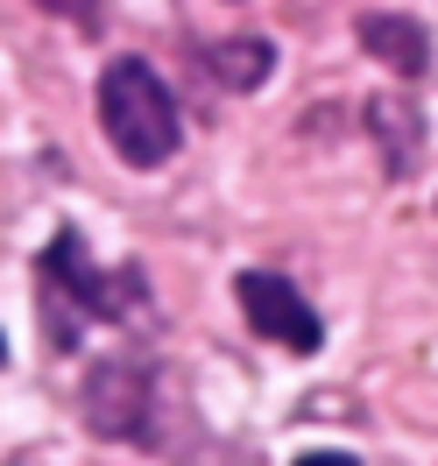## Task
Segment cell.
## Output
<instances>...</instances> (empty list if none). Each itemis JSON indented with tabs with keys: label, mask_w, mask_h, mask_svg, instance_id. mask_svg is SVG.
<instances>
[{
	"label": "cell",
	"mask_w": 438,
	"mask_h": 466,
	"mask_svg": "<svg viewBox=\"0 0 438 466\" xmlns=\"http://www.w3.org/2000/svg\"><path fill=\"white\" fill-rule=\"evenodd\" d=\"M135 268H120V276H99L86 262V240L78 233H57L50 248H43V262H36V311H43V332H50V347L71 353L86 339V325H114L135 311Z\"/></svg>",
	"instance_id": "1"
},
{
	"label": "cell",
	"mask_w": 438,
	"mask_h": 466,
	"mask_svg": "<svg viewBox=\"0 0 438 466\" xmlns=\"http://www.w3.org/2000/svg\"><path fill=\"white\" fill-rule=\"evenodd\" d=\"M99 127H107V142L120 148V163H135V170L170 163L177 142H184V120H177L170 86H163L142 57L107 64V78H99Z\"/></svg>",
	"instance_id": "2"
},
{
	"label": "cell",
	"mask_w": 438,
	"mask_h": 466,
	"mask_svg": "<svg viewBox=\"0 0 438 466\" xmlns=\"http://www.w3.org/2000/svg\"><path fill=\"white\" fill-rule=\"evenodd\" d=\"M234 290H240V311H248V325L262 332L269 347H290V353H319V347H325V319L304 304V290H290V283H283V276L248 268Z\"/></svg>",
	"instance_id": "3"
},
{
	"label": "cell",
	"mask_w": 438,
	"mask_h": 466,
	"mask_svg": "<svg viewBox=\"0 0 438 466\" xmlns=\"http://www.w3.org/2000/svg\"><path fill=\"white\" fill-rule=\"evenodd\" d=\"M86 424L99 438H142L148 424V375L135 360H99L86 381Z\"/></svg>",
	"instance_id": "4"
},
{
	"label": "cell",
	"mask_w": 438,
	"mask_h": 466,
	"mask_svg": "<svg viewBox=\"0 0 438 466\" xmlns=\"http://www.w3.org/2000/svg\"><path fill=\"white\" fill-rule=\"evenodd\" d=\"M361 43H368L389 71H403V78H417V71L432 64V35L417 29V22H403V15H368V22H361Z\"/></svg>",
	"instance_id": "5"
},
{
	"label": "cell",
	"mask_w": 438,
	"mask_h": 466,
	"mask_svg": "<svg viewBox=\"0 0 438 466\" xmlns=\"http://www.w3.org/2000/svg\"><path fill=\"white\" fill-rule=\"evenodd\" d=\"M205 71H212V78H219L227 92H255L269 71H276V50H269L262 35H234V43H212Z\"/></svg>",
	"instance_id": "6"
},
{
	"label": "cell",
	"mask_w": 438,
	"mask_h": 466,
	"mask_svg": "<svg viewBox=\"0 0 438 466\" xmlns=\"http://www.w3.org/2000/svg\"><path fill=\"white\" fill-rule=\"evenodd\" d=\"M43 7H64L78 29H99V0H43Z\"/></svg>",
	"instance_id": "7"
},
{
	"label": "cell",
	"mask_w": 438,
	"mask_h": 466,
	"mask_svg": "<svg viewBox=\"0 0 438 466\" xmlns=\"http://www.w3.org/2000/svg\"><path fill=\"white\" fill-rule=\"evenodd\" d=\"M290 466H361V460H353V452H297Z\"/></svg>",
	"instance_id": "8"
},
{
	"label": "cell",
	"mask_w": 438,
	"mask_h": 466,
	"mask_svg": "<svg viewBox=\"0 0 438 466\" xmlns=\"http://www.w3.org/2000/svg\"><path fill=\"white\" fill-rule=\"evenodd\" d=\"M0 360H7V347H0Z\"/></svg>",
	"instance_id": "9"
}]
</instances>
